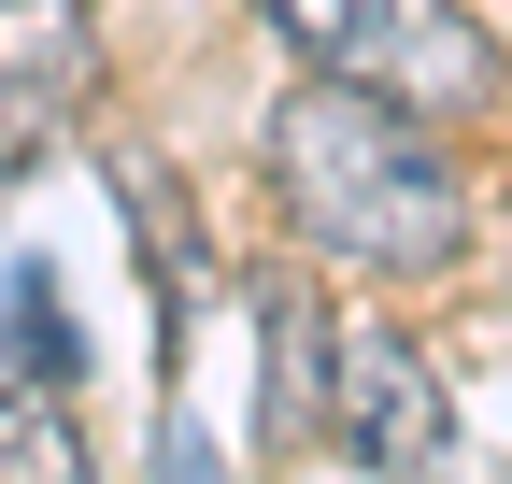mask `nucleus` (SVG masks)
<instances>
[{"mask_svg": "<svg viewBox=\"0 0 512 484\" xmlns=\"http://www.w3.org/2000/svg\"><path fill=\"white\" fill-rule=\"evenodd\" d=\"M271 186H285L299 242L342 271H456V242H470V171L427 143V114L328 86V72H299V100L271 114Z\"/></svg>", "mask_w": 512, "mask_h": 484, "instance_id": "1", "label": "nucleus"}, {"mask_svg": "<svg viewBox=\"0 0 512 484\" xmlns=\"http://www.w3.org/2000/svg\"><path fill=\"white\" fill-rule=\"evenodd\" d=\"M256 15L285 29L299 72L370 86V100L427 114V129H470V114L498 100V43H484V15H456V0H256Z\"/></svg>", "mask_w": 512, "mask_h": 484, "instance_id": "2", "label": "nucleus"}, {"mask_svg": "<svg viewBox=\"0 0 512 484\" xmlns=\"http://www.w3.org/2000/svg\"><path fill=\"white\" fill-rule=\"evenodd\" d=\"M328 399H342L356 470H384V484H441V456H456V399H441L427 342H399V328H342V342H328Z\"/></svg>", "mask_w": 512, "mask_h": 484, "instance_id": "3", "label": "nucleus"}, {"mask_svg": "<svg viewBox=\"0 0 512 484\" xmlns=\"http://www.w3.org/2000/svg\"><path fill=\"white\" fill-rule=\"evenodd\" d=\"M100 100V15L86 0H0V186L57 157Z\"/></svg>", "mask_w": 512, "mask_h": 484, "instance_id": "4", "label": "nucleus"}, {"mask_svg": "<svg viewBox=\"0 0 512 484\" xmlns=\"http://www.w3.org/2000/svg\"><path fill=\"white\" fill-rule=\"evenodd\" d=\"M256 328H271V413H256V442H299L313 399H328V314H313V285H256Z\"/></svg>", "mask_w": 512, "mask_h": 484, "instance_id": "5", "label": "nucleus"}, {"mask_svg": "<svg viewBox=\"0 0 512 484\" xmlns=\"http://www.w3.org/2000/svg\"><path fill=\"white\" fill-rule=\"evenodd\" d=\"M0 484H100V470H86V428L57 413V385L0 399Z\"/></svg>", "mask_w": 512, "mask_h": 484, "instance_id": "6", "label": "nucleus"}, {"mask_svg": "<svg viewBox=\"0 0 512 484\" xmlns=\"http://www.w3.org/2000/svg\"><path fill=\"white\" fill-rule=\"evenodd\" d=\"M0 342H15L29 385H72V371H86V356H72V299H57V271H15V285H0Z\"/></svg>", "mask_w": 512, "mask_h": 484, "instance_id": "7", "label": "nucleus"}, {"mask_svg": "<svg viewBox=\"0 0 512 484\" xmlns=\"http://www.w3.org/2000/svg\"><path fill=\"white\" fill-rule=\"evenodd\" d=\"M171 484H214V442H185V428H171Z\"/></svg>", "mask_w": 512, "mask_h": 484, "instance_id": "8", "label": "nucleus"}]
</instances>
